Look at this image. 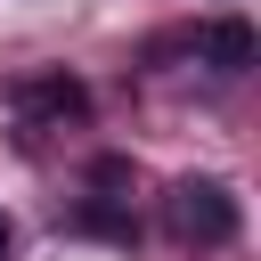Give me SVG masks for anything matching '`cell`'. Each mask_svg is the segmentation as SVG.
<instances>
[{"instance_id": "4", "label": "cell", "mask_w": 261, "mask_h": 261, "mask_svg": "<svg viewBox=\"0 0 261 261\" xmlns=\"http://www.w3.org/2000/svg\"><path fill=\"white\" fill-rule=\"evenodd\" d=\"M73 228L114 237V245H130V237H139V220H130V212H114V204H82V212H73Z\"/></svg>"}, {"instance_id": "2", "label": "cell", "mask_w": 261, "mask_h": 261, "mask_svg": "<svg viewBox=\"0 0 261 261\" xmlns=\"http://www.w3.org/2000/svg\"><path fill=\"white\" fill-rule=\"evenodd\" d=\"M16 106H24L33 122H82V114H90V90H82L73 73H41V82L16 90Z\"/></svg>"}, {"instance_id": "1", "label": "cell", "mask_w": 261, "mask_h": 261, "mask_svg": "<svg viewBox=\"0 0 261 261\" xmlns=\"http://www.w3.org/2000/svg\"><path fill=\"white\" fill-rule=\"evenodd\" d=\"M171 228H179L188 245H228V237H237V196H228V179H179V188H171Z\"/></svg>"}, {"instance_id": "5", "label": "cell", "mask_w": 261, "mask_h": 261, "mask_svg": "<svg viewBox=\"0 0 261 261\" xmlns=\"http://www.w3.org/2000/svg\"><path fill=\"white\" fill-rule=\"evenodd\" d=\"M8 245H16V228H8V212H0V261H8Z\"/></svg>"}, {"instance_id": "3", "label": "cell", "mask_w": 261, "mask_h": 261, "mask_svg": "<svg viewBox=\"0 0 261 261\" xmlns=\"http://www.w3.org/2000/svg\"><path fill=\"white\" fill-rule=\"evenodd\" d=\"M253 49H261V41H253V24H245V16L204 24V65H212V73H245V65H253Z\"/></svg>"}]
</instances>
